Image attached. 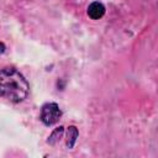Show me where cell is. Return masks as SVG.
Here are the masks:
<instances>
[{
  "mask_svg": "<svg viewBox=\"0 0 158 158\" xmlns=\"http://www.w3.org/2000/svg\"><path fill=\"white\" fill-rule=\"evenodd\" d=\"M30 91L26 78L14 68L0 69V98L11 102L23 101Z\"/></svg>",
  "mask_w": 158,
  "mask_h": 158,
  "instance_id": "cell-1",
  "label": "cell"
},
{
  "mask_svg": "<svg viewBox=\"0 0 158 158\" xmlns=\"http://www.w3.org/2000/svg\"><path fill=\"white\" fill-rule=\"evenodd\" d=\"M62 111L56 102H46L41 109V121L46 126H52L59 121Z\"/></svg>",
  "mask_w": 158,
  "mask_h": 158,
  "instance_id": "cell-2",
  "label": "cell"
},
{
  "mask_svg": "<svg viewBox=\"0 0 158 158\" xmlns=\"http://www.w3.org/2000/svg\"><path fill=\"white\" fill-rule=\"evenodd\" d=\"M88 15L93 20H99L105 15V6L99 1H94L88 6Z\"/></svg>",
  "mask_w": 158,
  "mask_h": 158,
  "instance_id": "cell-3",
  "label": "cell"
},
{
  "mask_svg": "<svg viewBox=\"0 0 158 158\" xmlns=\"http://www.w3.org/2000/svg\"><path fill=\"white\" fill-rule=\"evenodd\" d=\"M78 130L75 126H69L68 130H67V147L68 148H73L75 142H77V138H78Z\"/></svg>",
  "mask_w": 158,
  "mask_h": 158,
  "instance_id": "cell-4",
  "label": "cell"
},
{
  "mask_svg": "<svg viewBox=\"0 0 158 158\" xmlns=\"http://www.w3.org/2000/svg\"><path fill=\"white\" fill-rule=\"evenodd\" d=\"M63 132H64V127L63 126H59V127H57L52 133H51V136L48 137V143L49 144H56L57 143V141L62 137V135H63Z\"/></svg>",
  "mask_w": 158,
  "mask_h": 158,
  "instance_id": "cell-5",
  "label": "cell"
},
{
  "mask_svg": "<svg viewBox=\"0 0 158 158\" xmlns=\"http://www.w3.org/2000/svg\"><path fill=\"white\" fill-rule=\"evenodd\" d=\"M4 51H5V46L2 43H0V53H2Z\"/></svg>",
  "mask_w": 158,
  "mask_h": 158,
  "instance_id": "cell-6",
  "label": "cell"
}]
</instances>
